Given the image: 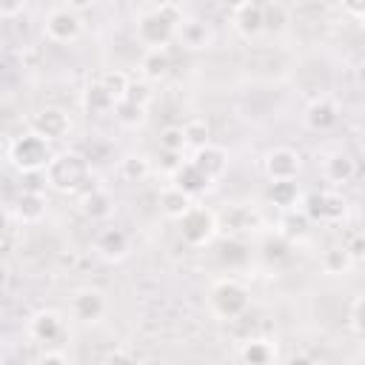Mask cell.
<instances>
[{"label":"cell","instance_id":"9a60e30c","mask_svg":"<svg viewBox=\"0 0 365 365\" xmlns=\"http://www.w3.org/2000/svg\"><path fill=\"white\" fill-rule=\"evenodd\" d=\"M234 29H237L240 37L254 40L262 31V6L259 3H242L234 11Z\"/></svg>","mask_w":365,"mask_h":365},{"label":"cell","instance_id":"6da1fadb","mask_svg":"<svg viewBox=\"0 0 365 365\" xmlns=\"http://www.w3.org/2000/svg\"><path fill=\"white\" fill-rule=\"evenodd\" d=\"M43 174H46V185H51L60 194H68V191H77L86 182L88 165L77 151H63V154H51Z\"/></svg>","mask_w":365,"mask_h":365},{"label":"cell","instance_id":"603a6c76","mask_svg":"<svg viewBox=\"0 0 365 365\" xmlns=\"http://www.w3.org/2000/svg\"><path fill=\"white\" fill-rule=\"evenodd\" d=\"M240 359L245 365H268L274 359V348L265 339H245L240 348Z\"/></svg>","mask_w":365,"mask_h":365},{"label":"cell","instance_id":"3957f363","mask_svg":"<svg viewBox=\"0 0 365 365\" xmlns=\"http://www.w3.org/2000/svg\"><path fill=\"white\" fill-rule=\"evenodd\" d=\"M208 305L220 319H237L248 308V288L231 277L220 279L208 294Z\"/></svg>","mask_w":365,"mask_h":365},{"label":"cell","instance_id":"f6af8a7d","mask_svg":"<svg viewBox=\"0 0 365 365\" xmlns=\"http://www.w3.org/2000/svg\"><path fill=\"white\" fill-rule=\"evenodd\" d=\"M6 279H9V268H6L3 262H0V288L6 285Z\"/></svg>","mask_w":365,"mask_h":365},{"label":"cell","instance_id":"5b68a950","mask_svg":"<svg viewBox=\"0 0 365 365\" xmlns=\"http://www.w3.org/2000/svg\"><path fill=\"white\" fill-rule=\"evenodd\" d=\"M43 29H46V37L54 40V43H74L83 34V20H80L77 11L63 6V9H51L46 14Z\"/></svg>","mask_w":365,"mask_h":365},{"label":"cell","instance_id":"8992f818","mask_svg":"<svg viewBox=\"0 0 365 365\" xmlns=\"http://www.w3.org/2000/svg\"><path fill=\"white\" fill-rule=\"evenodd\" d=\"M177 34V26H171L157 9L154 11H145L140 20H137V40L148 48H165Z\"/></svg>","mask_w":365,"mask_h":365},{"label":"cell","instance_id":"ee69618b","mask_svg":"<svg viewBox=\"0 0 365 365\" xmlns=\"http://www.w3.org/2000/svg\"><path fill=\"white\" fill-rule=\"evenodd\" d=\"M242 3H248V0H222V6H225V9H231V11H237Z\"/></svg>","mask_w":365,"mask_h":365},{"label":"cell","instance_id":"8d00e7d4","mask_svg":"<svg viewBox=\"0 0 365 365\" xmlns=\"http://www.w3.org/2000/svg\"><path fill=\"white\" fill-rule=\"evenodd\" d=\"M157 11H160L171 26H180V23H182V11H180L174 3H160V6H157Z\"/></svg>","mask_w":365,"mask_h":365},{"label":"cell","instance_id":"4dcf8cb0","mask_svg":"<svg viewBox=\"0 0 365 365\" xmlns=\"http://www.w3.org/2000/svg\"><path fill=\"white\" fill-rule=\"evenodd\" d=\"M160 148H163V151H182V148H185L182 125H165V128L160 131Z\"/></svg>","mask_w":365,"mask_h":365},{"label":"cell","instance_id":"52a82bcc","mask_svg":"<svg viewBox=\"0 0 365 365\" xmlns=\"http://www.w3.org/2000/svg\"><path fill=\"white\" fill-rule=\"evenodd\" d=\"M31 131L40 134V137H46L48 143L51 140H63L71 131V117L63 108H57V106H46V108H40L31 117Z\"/></svg>","mask_w":365,"mask_h":365},{"label":"cell","instance_id":"83f0119b","mask_svg":"<svg viewBox=\"0 0 365 365\" xmlns=\"http://www.w3.org/2000/svg\"><path fill=\"white\" fill-rule=\"evenodd\" d=\"M97 83H100V86H103L114 100H123V97H125V88H128V83H131V80H128V74H125V71H114V68H111V71H103Z\"/></svg>","mask_w":365,"mask_h":365},{"label":"cell","instance_id":"d6986e66","mask_svg":"<svg viewBox=\"0 0 365 365\" xmlns=\"http://www.w3.org/2000/svg\"><path fill=\"white\" fill-rule=\"evenodd\" d=\"M168 68H171V57H168V51L165 48H148L145 54H143V60H140V71H143V77L145 80H163L165 74H168Z\"/></svg>","mask_w":365,"mask_h":365},{"label":"cell","instance_id":"60d3db41","mask_svg":"<svg viewBox=\"0 0 365 365\" xmlns=\"http://www.w3.org/2000/svg\"><path fill=\"white\" fill-rule=\"evenodd\" d=\"M182 163V151H163V168L171 174L177 165Z\"/></svg>","mask_w":365,"mask_h":365},{"label":"cell","instance_id":"ffe728a7","mask_svg":"<svg viewBox=\"0 0 365 365\" xmlns=\"http://www.w3.org/2000/svg\"><path fill=\"white\" fill-rule=\"evenodd\" d=\"M265 197H268V202H274L277 208L285 211V208H294V205H297V200H299V188H297L294 180H271Z\"/></svg>","mask_w":365,"mask_h":365},{"label":"cell","instance_id":"b9f144b4","mask_svg":"<svg viewBox=\"0 0 365 365\" xmlns=\"http://www.w3.org/2000/svg\"><path fill=\"white\" fill-rule=\"evenodd\" d=\"M40 362H46V365H48V362L63 365V362H68V356H66V354H60V351H43V354H40Z\"/></svg>","mask_w":365,"mask_h":365},{"label":"cell","instance_id":"1f68e13d","mask_svg":"<svg viewBox=\"0 0 365 365\" xmlns=\"http://www.w3.org/2000/svg\"><path fill=\"white\" fill-rule=\"evenodd\" d=\"M362 305H365V297L356 294L351 299V308H348V328H351V334L356 339H362V334H365V328H362Z\"/></svg>","mask_w":365,"mask_h":365},{"label":"cell","instance_id":"836d02e7","mask_svg":"<svg viewBox=\"0 0 365 365\" xmlns=\"http://www.w3.org/2000/svg\"><path fill=\"white\" fill-rule=\"evenodd\" d=\"M262 29L282 31L285 29V11L282 6H262Z\"/></svg>","mask_w":365,"mask_h":365},{"label":"cell","instance_id":"9c48e42d","mask_svg":"<svg viewBox=\"0 0 365 365\" xmlns=\"http://www.w3.org/2000/svg\"><path fill=\"white\" fill-rule=\"evenodd\" d=\"M191 163L205 174L208 182L222 180V174L228 171V154H225V148H220L214 143H205V145L194 148V160Z\"/></svg>","mask_w":365,"mask_h":365},{"label":"cell","instance_id":"f1b7e54d","mask_svg":"<svg viewBox=\"0 0 365 365\" xmlns=\"http://www.w3.org/2000/svg\"><path fill=\"white\" fill-rule=\"evenodd\" d=\"M182 137H185V148H188V145H191V148H200V145L211 143V131H208L205 120H188V123L182 125Z\"/></svg>","mask_w":365,"mask_h":365},{"label":"cell","instance_id":"8fae6325","mask_svg":"<svg viewBox=\"0 0 365 365\" xmlns=\"http://www.w3.org/2000/svg\"><path fill=\"white\" fill-rule=\"evenodd\" d=\"M94 251L108 262H120L128 257V234L123 228H103L94 237Z\"/></svg>","mask_w":365,"mask_h":365},{"label":"cell","instance_id":"ac0fdd59","mask_svg":"<svg viewBox=\"0 0 365 365\" xmlns=\"http://www.w3.org/2000/svg\"><path fill=\"white\" fill-rule=\"evenodd\" d=\"M177 34L185 48H208L211 46V29L200 20H182L177 26Z\"/></svg>","mask_w":365,"mask_h":365},{"label":"cell","instance_id":"30bf717a","mask_svg":"<svg viewBox=\"0 0 365 365\" xmlns=\"http://www.w3.org/2000/svg\"><path fill=\"white\" fill-rule=\"evenodd\" d=\"M71 314L80 322H97L106 314V297L97 288H80L71 297Z\"/></svg>","mask_w":365,"mask_h":365},{"label":"cell","instance_id":"277c9868","mask_svg":"<svg viewBox=\"0 0 365 365\" xmlns=\"http://www.w3.org/2000/svg\"><path fill=\"white\" fill-rule=\"evenodd\" d=\"M177 222H180L182 242L191 248H202L217 237V217L205 205H191Z\"/></svg>","mask_w":365,"mask_h":365},{"label":"cell","instance_id":"e575fe53","mask_svg":"<svg viewBox=\"0 0 365 365\" xmlns=\"http://www.w3.org/2000/svg\"><path fill=\"white\" fill-rule=\"evenodd\" d=\"M125 100H131V103H140V106H148V100H151V91H148L143 83H128V88H125Z\"/></svg>","mask_w":365,"mask_h":365},{"label":"cell","instance_id":"484cf974","mask_svg":"<svg viewBox=\"0 0 365 365\" xmlns=\"http://www.w3.org/2000/svg\"><path fill=\"white\" fill-rule=\"evenodd\" d=\"M120 174L131 182H143L151 174V160L145 154H128L120 160Z\"/></svg>","mask_w":365,"mask_h":365},{"label":"cell","instance_id":"2e32d148","mask_svg":"<svg viewBox=\"0 0 365 365\" xmlns=\"http://www.w3.org/2000/svg\"><path fill=\"white\" fill-rule=\"evenodd\" d=\"M191 205H194V197L185 194V191L177 188V185H168V188L160 191V211H163L168 220H180Z\"/></svg>","mask_w":365,"mask_h":365},{"label":"cell","instance_id":"cb8c5ba5","mask_svg":"<svg viewBox=\"0 0 365 365\" xmlns=\"http://www.w3.org/2000/svg\"><path fill=\"white\" fill-rule=\"evenodd\" d=\"M114 97L100 86V83H91L86 91H83V106H86V111H91V114H106V111H111L114 108Z\"/></svg>","mask_w":365,"mask_h":365},{"label":"cell","instance_id":"bcb514c9","mask_svg":"<svg viewBox=\"0 0 365 365\" xmlns=\"http://www.w3.org/2000/svg\"><path fill=\"white\" fill-rule=\"evenodd\" d=\"M3 231H6V211L0 208V234H3Z\"/></svg>","mask_w":365,"mask_h":365},{"label":"cell","instance_id":"d590c367","mask_svg":"<svg viewBox=\"0 0 365 365\" xmlns=\"http://www.w3.org/2000/svg\"><path fill=\"white\" fill-rule=\"evenodd\" d=\"M26 9V0H0V17L11 20Z\"/></svg>","mask_w":365,"mask_h":365},{"label":"cell","instance_id":"74e56055","mask_svg":"<svg viewBox=\"0 0 365 365\" xmlns=\"http://www.w3.org/2000/svg\"><path fill=\"white\" fill-rule=\"evenodd\" d=\"M285 254H288L285 240H277V242H274V240H268V242H265V257H268V259H282Z\"/></svg>","mask_w":365,"mask_h":365},{"label":"cell","instance_id":"f546056e","mask_svg":"<svg viewBox=\"0 0 365 365\" xmlns=\"http://www.w3.org/2000/svg\"><path fill=\"white\" fill-rule=\"evenodd\" d=\"M308 225H311V220L305 217V211L297 214L294 208H285V220H282V234L285 237H305Z\"/></svg>","mask_w":365,"mask_h":365},{"label":"cell","instance_id":"7402d4cb","mask_svg":"<svg viewBox=\"0 0 365 365\" xmlns=\"http://www.w3.org/2000/svg\"><path fill=\"white\" fill-rule=\"evenodd\" d=\"M354 257L345 251V245H336V248H328L322 254V271L331 274V277H339V274H348L354 268Z\"/></svg>","mask_w":365,"mask_h":365},{"label":"cell","instance_id":"ab89813d","mask_svg":"<svg viewBox=\"0 0 365 365\" xmlns=\"http://www.w3.org/2000/svg\"><path fill=\"white\" fill-rule=\"evenodd\" d=\"M345 251H348L354 259H362V254H365V240H362V234H354V237L348 240Z\"/></svg>","mask_w":365,"mask_h":365},{"label":"cell","instance_id":"4316f807","mask_svg":"<svg viewBox=\"0 0 365 365\" xmlns=\"http://www.w3.org/2000/svg\"><path fill=\"white\" fill-rule=\"evenodd\" d=\"M114 117H117V123L120 125H128V128H134V125H140L143 120H145V106H140V103H131V100H117L114 103Z\"/></svg>","mask_w":365,"mask_h":365},{"label":"cell","instance_id":"d6a6232c","mask_svg":"<svg viewBox=\"0 0 365 365\" xmlns=\"http://www.w3.org/2000/svg\"><path fill=\"white\" fill-rule=\"evenodd\" d=\"M345 214V200L339 194L322 191V220H339Z\"/></svg>","mask_w":365,"mask_h":365},{"label":"cell","instance_id":"e0dca14e","mask_svg":"<svg viewBox=\"0 0 365 365\" xmlns=\"http://www.w3.org/2000/svg\"><path fill=\"white\" fill-rule=\"evenodd\" d=\"M17 217L20 222H40L46 217V197L37 188H29L17 197Z\"/></svg>","mask_w":365,"mask_h":365},{"label":"cell","instance_id":"4fadbf2b","mask_svg":"<svg viewBox=\"0 0 365 365\" xmlns=\"http://www.w3.org/2000/svg\"><path fill=\"white\" fill-rule=\"evenodd\" d=\"M336 120H339V108H336V103L328 100V97H317V100L305 108V125L314 128V131H328V128L336 125Z\"/></svg>","mask_w":365,"mask_h":365},{"label":"cell","instance_id":"7bdbcfd3","mask_svg":"<svg viewBox=\"0 0 365 365\" xmlns=\"http://www.w3.org/2000/svg\"><path fill=\"white\" fill-rule=\"evenodd\" d=\"M94 3H97V0H66V6H68L71 11H77V14L86 11V9H91Z\"/></svg>","mask_w":365,"mask_h":365},{"label":"cell","instance_id":"f35d334b","mask_svg":"<svg viewBox=\"0 0 365 365\" xmlns=\"http://www.w3.org/2000/svg\"><path fill=\"white\" fill-rule=\"evenodd\" d=\"M342 3V11L345 14H351L354 20H362V14H365V0H339Z\"/></svg>","mask_w":365,"mask_h":365},{"label":"cell","instance_id":"ba28073f","mask_svg":"<svg viewBox=\"0 0 365 365\" xmlns=\"http://www.w3.org/2000/svg\"><path fill=\"white\" fill-rule=\"evenodd\" d=\"M262 168H265L268 180H297V174L302 171V157H299V151L279 145L265 154Z\"/></svg>","mask_w":365,"mask_h":365},{"label":"cell","instance_id":"7c38bea8","mask_svg":"<svg viewBox=\"0 0 365 365\" xmlns=\"http://www.w3.org/2000/svg\"><path fill=\"white\" fill-rule=\"evenodd\" d=\"M60 334H63V319H60L57 311L46 308V311L31 314V319H29V336H31L34 342L48 345V342H54Z\"/></svg>","mask_w":365,"mask_h":365},{"label":"cell","instance_id":"7dc6e473","mask_svg":"<svg viewBox=\"0 0 365 365\" xmlns=\"http://www.w3.org/2000/svg\"><path fill=\"white\" fill-rule=\"evenodd\" d=\"M0 57H3V40H0Z\"/></svg>","mask_w":365,"mask_h":365},{"label":"cell","instance_id":"5bb4252c","mask_svg":"<svg viewBox=\"0 0 365 365\" xmlns=\"http://www.w3.org/2000/svg\"><path fill=\"white\" fill-rule=\"evenodd\" d=\"M171 185H177V188H182L185 194L197 197V194H200V191H205L211 182L205 180V174H202L191 160H182V163L171 171Z\"/></svg>","mask_w":365,"mask_h":365},{"label":"cell","instance_id":"d4e9b609","mask_svg":"<svg viewBox=\"0 0 365 365\" xmlns=\"http://www.w3.org/2000/svg\"><path fill=\"white\" fill-rule=\"evenodd\" d=\"M80 211L88 217V220H103L111 214V197L106 191H88L83 200H80Z\"/></svg>","mask_w":365,"mask_h":365},{"label":"cell","instance_id":"44dd1931","mask_svg":"<svg viewBox=\"0 0 365 365\" xmlns=\"http://www.w3.org/2000/svg\"><path fill=\"white\" fill-rule=\"evenodd\" d=\"M322 171H325V177L331 182H351L356 177V163L348 154H331L325 160V168Z\"/></svg>","mask_w":365,"mask_h":365},{"label":"cell","instance_id":"7a4b0ae2","mask_svg":"<svg viewBox=\"0 0 365 365\" xmlns=\"http://www.w3.org/2000/svg\"><path fill=\"white\" fill-rule=\"evenodd\" d=\"M51 160V148H48V140L34 134V131H26L23 137H17L11 145H9V163L20 171V174H37L46 168V163Z\"/></svg>","mask_w":365,"mask_h":365}]
</instances>
